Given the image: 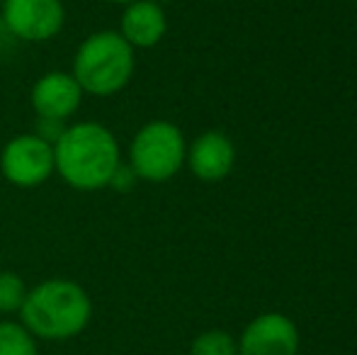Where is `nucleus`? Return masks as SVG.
<instances>
[{
	"mask_svg": "<svg viewBox=\"0 0 357 355\" xmlns=\"http://www.w3.org/2000/svg\"><path fill=\"white\" fill-rule=\"evenodd\" d=\"M134 180H137V176H134L132 168L119 166L117 171H114V176H112V180H109L107 188H114V190H119V192H127V190L134 185Z\"/></svg>",
	"mask_w": 357,
	"mask_h": 355,
	"instance_id": "2eb2a0df",
	"label": "nucleus"
},
{
	"mask_svg": "<svg viewBox=\"0 0 357 355\" xmlns=\"http://www.w3.org/2000/svg\"><path fill=\"white\" fill-rule=\"evenodd\" d=\"M192 355H236L234 338L224 331H207L195 338Z\"/></svg>",
	"mask_w": 357,
	"mask_h": 355,
	"instance_id": "ddd939ff",
	"label": "nucleus"
},
{
	"mask_svg": "<svg viewBox=\"0 0 357 355\" xmlns=\"http://www.w3.org/2000/svg\"><path fill=\"white\" fill-rule=\"evenodd\" d=\"M0 3H5V0H0Z\"/></svg>",
	"mask_w": 357,
	"mask_h": 355,
	"instance_id": "a211bd4d",
	"label": "nucleus"
},
{
	"mask_svg": "<svg viewBox=\"0 0 357 355\" xmlns=\"http://www.w3.org/2000/svg\"><path fill=\"white\" fill-rule=\"evenodd\" d=\"M66 132V124L61 122V119H49V117H37V122H34V132L39 139H44L47 144H56L59 137Z\"/></svg>",
	"mask_w": 357,
	"mask_h": 355,
	"instance_id": "4468645a",
	"label": "nucleus"
},
{
	"mask_svg": "<svg viewBox=\"0 0 357 355\" xmlns=\"http://www.w3.org/2000/svg\"><path fill=\"white\" fill-rule=\"evenodd\" d=\"M54 166L75 190L107 188L114 171L122 166L119 144L114 134L98 122L73 124L54 144Z\"/></svg>",
	"mask_w": 357,
	"mask_h": 355,
	"instance_id": "f257e3e1",
	"label": "nucleus"
},
{
	"mask_svg": "<svg viewBox=\"0 0 357 355\" xmlns=\"http://www.w3.org/2000/svg\"><path fill=\"white\" fill-rule=\"evenodd\" d=\"M185 161V139L170 122H149L129 146V168L137 178L163 183L180 171Z\"/></svg>",
	"mask_w": 357,
	"mask_h": 355,
	"instance_id": "20e7f679",
	"label": "nucleus"
},
{
	"mask_svg": "<svg viewBox=\"0 0 357 355\" xmlns=\"http://www.w3.org/2000/svg\"><path fill=\"white\" fill-rule=\"evenodd\" d=\"M190 168L199 180H221L234 166V146L219 132H207L192 144L188 153Z\"/></svg>",
	"mask_w": 357,
	"mask_h": 355,
	"instance_id": "9d476101",
	"label": "nucleus"
},
{
	"mask_svg": "<svg viewBox=\"0 0 357 355\" xmlns=\"http://www.w3.org/2000/svg\"><path fill=\"white\" fill-rule=\"evenodd\" d=\"M165 27L168 24H165L163 8L158 3H153V0H134L124 10L119 34L132 49H149L163 39Z\"/></svg>",
	"mask_w": 357,
	"mask_h": 355,
	"instance_id": "1a4fd4ad",
	"label": "nucleus"
},
{
	"mask_svg": "<svg viewBox=\"0 0 357 355\" xmlns=\"http://www.w3.org/2000/svg\"><path fill=\"white\" fill-rule=\"evenodd\" d=\"M153 3H168V0H153Z\"/></svg>",
	"mask_w": 357,
	"mask_h": 355,
	"instance_id": "f3484780",
	"label": "nucleus"
},
{
	"mask_svg": "<svg viewBox=\"0 0 357 355\" xmlns=\"http://www.w3.org/2000/svg\"><path fill=\"white\" fill-rule=\"evenodd\" d=\"M109 3H122V5H129V3H134V0H109Z\"/></svg>",
	"mask_w": 357,
	"mask_h": 355,
	"instance_id": "dca6fc26",
	"label": "nucleus"
},
{
	"mask_svg": "<svg viewBox=\"0 0 357 355\" xmlns=\"http://www.w3.org/2000/svg\"><path fill=\"white\" fill-rule=\"evenodd\" d=\"M0 171L8 183L17 188H37L47 183L54 166V146L37 134H20L5 144L0 153Z\"/></svg>",
	"mask_w": 357,
	"mask_h": 355,
	"instance_id": "39448f33",
	"label": "nucleus"
},
{
	"mask_svg": "<svg viewBox=\"0 0 357 355\" xmlns=\"http://www.w3.org/2000/svg\"><path fill=\"white\" fill-rule=\"evenodd\" d=\"M61 0H5L3 22L24 42H47L63 27Z\"/></svg>",
	"mask_w": 357,
	"mask_h": 355,
	"instance_id": "423d86ee",
	"label": "nucleus"
},
{
	"mask_svg": "<svg viewBox=\"0 0 357 355\" xmlns=\"http://www.w3.org/2000/svg\"><path fill=\"white\" fill-rule=\"evenodd\" d=\"M0 355H37L32 333L22 324L0 322Z\"/></svg>",
	"mask_w": 357,
	"mask_h": 355,
	"instance_id": "9b49d317",
	"label": "nucleus"
},
{
	"mask_svg": "<svg viewBox=\"0 0 357 355\" xmlns=\"http://www.w3.org/2000/svg\"><path fill=\"white\" fill-rule=\"evenodd\" d=\"M299 346L296 326L282 314L258 317L241 338V355H294Z\"/></svg>",
	"mask_w": 357,
	"mask_h": 355,
	"instance_id": "0eeeda50",
	"label": "nucleus"
},
{
	"mask_svg": "<svg viewBox=\"0 0 357 355\" xmlns=\"http://www.w3.org/2000/svg\"><path fill=\"white\" fill-rule=\"evenodd\" d=\"M134 73V49L119 32H95L78 47L71 76L83 93L112 95L129 83Z\"/></svg>",
	"mask_w": 357,
	"mask_h": 355,
	"instance_id": "7ed1b4c3",
	"label": "nucleus"
},
{
	"mask_svg": "<svg viewBox=\"0 0 357 355\" xmlns=\"http://www.w3.org/2000/svg\"><path fill=\"white\" fill-rule=\"evenodd\" d=\"M24 297H27V287H24L22 278L17 273L3 270L0 273V312L3 314L20 312Z\"/></svg>",
	"mask_w": 357,
	"mask_h": 355,
	"instance_id": "f8f14e48",
	"label": "nucleus"
},
{
	"mask_svg": "<svg viewBox=\"0 0 357 355\" xmlns=\"http://www.w3.org/2000/svg\"><path fill=\"white\" fill-rule=\"evenodd\" d=\"M20 314L29 333L49 341H61L88 326L93 307L80 285L71 280H47L29 289Z\"/></svg>",
	"mask_w": 357,
	"mask_h": 355,
	"instance_id": "f03ea898",
	"label": "nucleus"
},
{
	"mask_svg": "<svg viewBox=\"0 0 357 355\" xmlns=\"http://www.w3.org/2000/svg\"><path fill=\"white\" fill-rule=\"evenodd\" d=\"M83 90L75 83L71 73L52 71L42 76L32 88V107L37 117L68 119L78 109Z\"/></svg>",
	"mask_w": 357,
	"mask_h": 355,
	"instance_id": "6e6552de",
	"label": "nucleus"
}]
</instances>
